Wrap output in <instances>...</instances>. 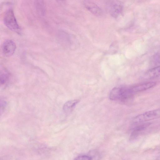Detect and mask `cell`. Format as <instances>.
<instances>
[{
  "mask_svg": "<svg viewBox=\"0 0 160 160\" xmlns=\"http://www.w3.org/2000/svg\"><path fill=\"white\" fill-rule=\"evenodd\" d=\"M37 2H36V8L37 10L39 11V12L42 14L44 12V6L43 3L42 2V1H37Z\"/></svg>",
  "mask_w": 160,
  "mask_h": 160,
  "instance_id": "8fae6325",
  "label": "cell"
},
{
  "mask_svg": "<svg viewBox=\"0 0 160 160\" xmlns=\"http://www.w3.org/2000/svg\"><path fill=\"white\" fill-rule=\"evenodd\" d=\"M79 102V100H71L67 101L63 106V111L66 113H70L73 110Z\"/></svg>",
  "mask_w": 160,
  "mask_h": 160,
  "instance_id": "ba28073f",
  "label": "cell"
},
{
  "mask_svg": "<svg viewBox=\"0 0 160 160\" xmlns=\"http://www.w3.org/2000/svg\"><path fill=\"white\" fill-rule=\"evenodd\" d=\"M5 26L10 30L20 33V29L15 16L13 10L10 8L6 12L3 18Z\"/></svg>",
  "mask_w": 160,
  "mask_h": 160,
  "instance_id": "6da1fadb",
  "label": "cell"
},
{
  "mask_svg": "<svg viewBox=\"0 0 160 160\" xmlns=\"http://www.w3.org/2000/svg\"><path fill=\"white\" fill-rule=\"evenodd\" d=\"M156 83L153 82H149L138 84L130 87L132 91L136 92L143 91L154 87Z\"/></svg>",
  "mask_w": 160,
  "mask_h": 160,
  "instance_id": "8992f818",
  "label": "cell"
},
{
  "mask_svg": "<svg viewBox=\"0 0 160 160\" xmlns=\"http://www.w3.org/2000/svg\"><path fill=\"white\" fill-rule=\"evenodd\" d=\"M145 78L152 79L160 76V66L152 68L145 73Z\"/></svg>",
  "mask_w": 160,
  "mask_h": 160,
  "instance_id": "52a82bcc",
  "label": "cell"
},
{
  "mask_svg": "<svg viewBox=\"0 0 160 160\" xmlns=\"http://www.w3.org/2000/svg\"><path fill=\"white\" fill-rule=\"evenodd\" d=\"M150 125L149 123H142L135 128L132 132L130 138L131 140L133 139L137 136L139 132L146 128Z\"/></svg>",
  "mask_w": 160,
  "mask_h": 160,
  "instance_id": "9c48e42d",
  "label": "cell"
},
{
  "mask_svg": "<svg viewBox=\"0 0 160 160\" xmlns=\"http://www.w3.org/2000/svg\"><path fill=\"white\" fill-rule=\"evenodd\" d=\"M160 117V110L156 109L148 111L139 115L133 119L135 123L142 122L148 121Z\"/></svg>",
  "mask_w": 160,
  "mask_h": 160,
  "instance_id": "3957f363",
  "label": "cell"
},
{
  "mask_svg": "<svg viewBox=\"0 0 160 160\" xmlns=\"http://www.w3.org/2000/svg\"><path fill=\"white\" fill-rule=\"evenodd\" d=\"M73 160H92V158L87 155H82L76 157Z\"/></svg>",
  "mask_w": 160,
  "mask_h": 160,
  "instance_id": "7c38bea8",
  "label": "cell"
},
{
  "mask_svg": "<svg viewBox=\"0 0 160 160\" xmlns=\"http://www.w3.org/2000/svg\"><path fill=\"white\" fill-rule=\"evenodd\" d=\"M82 3L84 7L93 14L97 16H99L102 14L101 9L95 3L87 0L82 1Z\"/></svg>",
  "mask_w": 160,
  "mask_h": 160,
  "instance_id": "5b68a950",
  "label": "cell"
},
{
  "mask_svg": "<svg viewBox=\"0 0 160 160\" xmlns=\"http://www.w3.org/2000/svg\"><path fill=\"white\" fill-rule=\"evenodd\" d=\"M9 77V73L4 68H1L0 72V81L2 84H4L7 81Z\"/></svg>",
  "mask_w": 160,
  "mask_h": 160,
  "instance_id": "30bf717a",
  "label": "cell"
},
{
  "mask_svg": "<svg viewBox=\"0 0 160 160\" xmlns=\"http://www.w3.org/2000/svg\"><path fill=\"white\" fill-rule=\"evenodd\" d=\"M16 49V45L15 42L11 39L5 40L2 46V54L7 57L12 56L14 53Z\"/></svg>",
  "mask_w": 160,
  "mask_h": 160,
  "instance_id": "277c9868",
  "label": "cell"
},
{
  "mask_svg": "<svg viewBox=\"0 0 160 160\" xmlns=\"http://www.w3.org/2000/svg\"><path fill=\"white\" fill-rule=\"evenodd\" d=\"M105 5V8L108 12L114 18H117L118 16L122 10V3L119 1H107Z\"/></svg>",
  "mask_w": 160,
  "mask_h": 160,
  "instance_id": "7a4b0ae2",
  "label": "cell"
}]
</instances>
